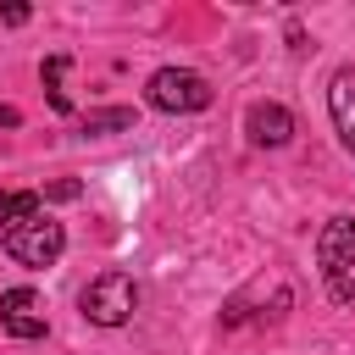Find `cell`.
<instances>
[{"label":"cell","instance_id":"13","mask_svg":"<svg viewBox=\"0 0 355 355\" xmlns=\"http://www.w3.org/2000/svg\"><path fill=\"white\" fill-rule=\"evenodd\" d=\"M17 122H22V111L17 105H0V128H17Z\"/></svg>","mask_w":355,"mask_h":355},{"label":"cell","instance_id":"11","mask_svg":"<svg viewBox=\"0 0 355 355\" xmlns=\"http://www.w3.org/2000/svg\"><path fill=\"white\" fill-rule=\"evenodd\" d=\"M78 194H83V183H78V178H61V183H44V200H61V205H67V200H78Z\"/></svg>","mask_w":355,"mask_h":355},{"label":"cell","instance_id":"10","mask_svg":"<svg viewBox=\"0 0 355 355\" xmlns=\"http://www.w3.org/2000/svg\"><path fill=\"white\" fill-rule=\"evenodd\" d=\"M122 128H133V111L128 105H105V111H89L83 116V133L94 139V133H122Z\"/></svg>","mask_w":355,"mask_h":355},{"label":"cell","instance_id":"3","mask_svg":"<svg viewBox=\"0 0 355 355\" xmlns=\"http://www.w3.org/2000/svg\"><path fill=\"white\" fill-rule=\"evenodd\" d=\"M144 100L166 116H189V111H205L211 105V83L189 67H161L150 83H144Z\"/></svg>","mask_w":355,"mask_h":355},{"label":"cell","instance_id":"8","mask_svg":"<svg viewBox=\"0 0 355 355\" xmlns=\"http://www.w3.org/2000/svg\"><path fill=\"white\" fill-rule=\"evenodd\" d=\"M33 216H44V194L39 189H6L0 194V227L6 233L22 227V222H33Z\"/></svg>","mask_w":355,"mask_h":355},{"label":"cell","instance_id":"9","mask_svg":"<svg viewBox=\"0 0 355 355\" xmlns=\"http://www.w3.org/2000/svg\"><path fill=\"white\" fill-rule=\"evenodd\" d=\"M67 67H72L67 55H50V61L39 67V78H44V94H50V105H55L61 116L72 111V100H67V89H61V78H67Z\"/></svg>","mask_w":355,"mask_h":355},{"label":"cell","instance_id":"1","mask_svg":"<svg viewBox=\"0 0 355 355\" xmlns=\"http://www.w3.org/2000/svg\"><path fill=\"white\" fill-rule=\"evenodd\" d=\"M316 266L327 283L333 305L355 300V216H327V227L316 233Z\"/></svg>","mask_w":355,"mask_h":355},{"label":"cell","instance_id":"4","mask_svg":"<svg viewBox=\"0 0 355 355\" xmlns=\"http://www.w3.org/2000/svg\"><path fill=\"white\" fill-rule=\"evenodd\" d=\"M61 250H67V233H61V222H50V216H33V222H22V227L6 233V255H11L17 266H50Z\"/></svg>","mask_w":355,"mask_h":355},{"label":"cell","instance_id":"6","mask_svg":"<svg viewBox=\"0 0 355 355\" xmlns=\"http://www.w3.org/2000/svg\"><path fill=\"white\" fill-rule=\"evenodd\" d=\"M244 133H250V144H261V150H283V144L294 139V116H288V105H277V100H255V105L244 111Z\"/></svg>","mask_w":355,"mask_h":355},{"label":"cell","instance_id":"12","mask_svg":"<svg viewBox=\"0 0 355 355\" xmlns=\"http://www.w3.org/2000/svg\"><path fill=\"white\" fill-rule=\"evenodd\" d=\"M0 22H6V28H22V22H28V6H0Z\"/></svg>","mask_w":355,"mask_h":355},{"label":"cell","instance_id":"5","mask_svg":"<svg viewBox=\"0 0 355 355\" xmlns=\"http://www.w3.org/2000/svg\"><path fill=\"white\" fill-rule=\"evenodd\" d=\"M0 327L11 333V338H44V300L33 294V288H6L0 294Z\"/></svg>","mask_w":355,"mask_h":355},{"label":"cell","instance_id":"7","mask_svg":"<svg viewBox=\"0 0 355 355\" xmlns=\"http://www.w3.org/2000/svg\"><path fill=\"white\" fill-rule=\"evenodd\" d=\"M327 116H333L338 144L355 155V67H338L327 78Z\"/></svg>","mask_w":355,"mask_h":355},{"label":"cell","instance_id":"2","mask_svg":"<svg viewBox=\"0 0 355 355\" xmlns=\"http://www.w3.org/2000/svg\"><path fill=\"white\" fill-rule=\"evenodd\" d=\"M78 305H83V316H89L94 327H122V322L133 316V305H139V283L111 266V272L89 277V288L78 294Z\"/></svg>","mask_w":355,"mask_h":355}]
</instances>
